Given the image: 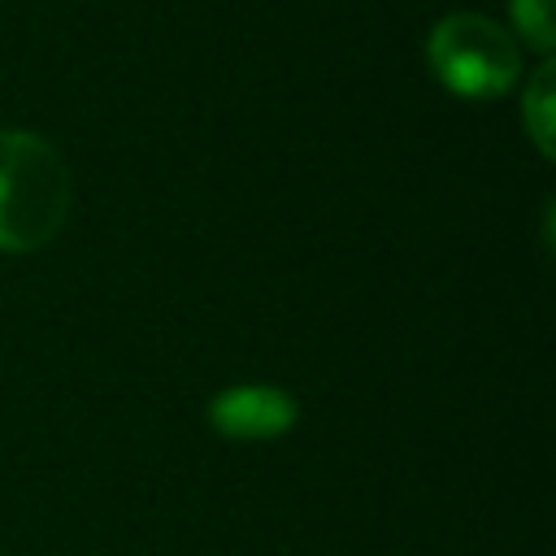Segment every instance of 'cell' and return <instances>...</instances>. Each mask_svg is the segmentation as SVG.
Here are the masks:
<instances>
[{
	"label": "cell",
	"instance_id": "1",
	"mask_svg": "<svg viewBox=\"0 0 556 556\" xmlns=\"http://www.w3.org/2000/svg\"><path fill=\"white\" fill-rule=\"evenodd\" d=\"M74 178L65 156L30 130H0V252L22 256L52 243L70 217Z\"/></svg>",
	"mask_w": 556,
	"mask_h": 556
},
{
	"label": "cell",
	"instance_id": "5",
	"mask_svg": "<svg viewBox=\"0 0 556 556\" xmlns=\"http://www.w3.org/2000/svg\"><path fill=\"white\" fill-rule=\"evenodd\" d=\"M508 9H513L517 35L534 52L552 56V48H556V0H508Z\"/></svg>",
	"mask_w": 556,
	"mask_h": 556
},
{
	"label": "cell",
	"instance_id": "3",
	"mask_svg": "<svg viewBox=\"0 0 556 556\" xmlns=\"http://www.w3.org/2000/svg\"><path fill=\"white\" fill-rule=\"evenodd\" d=\"M295 421H300V404L282 387L243 382V387H226L208 400V426L230 443L282 439V434H291Z\"/></svg>",
	"mask_w": 556,
	"mask_h": 556
},
{
	"label": "cell",
	"instance_id": "4",
	"mask_svg": "<svg viewBox=\"0 0 556 556\" xmlns=\"http://www.w3.org/2000/svg\"><path fill=\"white\" fill-rule=\"evenodd\" d=\"M521 126H526L530 143L543 156H552V148H556V70H552V56H543V65L521 87Z\"/></svg>",
	"mask_w": 556,
	"mask_h": 556
},
{
	"label": "cell",
	"instance_id": "2",
	"mask_svg": "<svg viewBox=\"0 0 556 556\" xmlns=\"http://www.w3.org/2000/svg\"><path fill=\"white\" fill-rule=\"evenodd\" d=\"M426 56L434 78L465 100H495L521 78V56L513 35L482 13L443 17L426 39Z\"/></svg>",
	"mask_w": 556,
	"mask_h": 556
}]
</instances>
